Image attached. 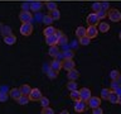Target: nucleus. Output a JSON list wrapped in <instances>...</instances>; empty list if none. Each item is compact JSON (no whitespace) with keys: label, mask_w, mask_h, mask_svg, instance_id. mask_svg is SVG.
Returning a JSON list of instances; mask_svg holds the SVG:
<instances>
[{"label":"nucleus","mask_w":121,"mask_h":114,"mask_svg":"<svg viewBox=\"0 0 121 114\" xmlns=\"http://www.w3.org/2000/svg\"><path fill=\"white\" fill-rule=\"evenodd\" d=\"M107 18L113 23H117L121 20V11L119 9H115V8H110L107 10Z\"/></svg>","instance_id":"1"},{"label":"nucleus","mask_w":121,"mask_h":114,"mask_svg":"<svg viewBox=\"0 0 121 114\" xmlns=\"http://www.w3.org/2000/svg\"><path fill=\"white\" fill-rule=\"evenodd\" d=\"M32 33H33V25H32V23H22V25H20V34L28 37Z\"/></svg>","instance_id":"2"},{"label":"nucleus","mask_w":121,"mask_h":114,"mask_svg":"<svg viewBox=\"0 0 121 114\" xmlns=\"http://www.w3.org/2000/svg\"><path fill=\"white\" fill-rule=\"evenodd\" d=\"M86 22H87V24H88V25H95V27H97L98 23H100V19H98L97 14L92 11V13H90L88 15H87Z\"/></svg>","instance_id":"3"},{"label":"nucleus","mask_w":121,"mask_h":114,"mask_svg":"<svg viewBox=\"0 0 121 114\" xmlns=\"http://www.w3.org/2000/svg\"><path fill=\"white\" fill-rule=\"evenodd\" d=\"M19 19H20L22 23H32L33 15H32L30 11L23 10V11H20V14H19Z\"/></svg>","instance_id":"4"},{"label":"nucleus","mask_w":121,"mask_h":114,"mask_svg":"<svg viewBox=\"0 0 121 114\" xmlns=\"http://www.w3.org/2000/svg\"><path fill=\"white\" fill-rule=\"evenodd\" d=\"M87 105H88L91 109L101 106V98L100 96H91L88 100H87Z\"/></svg>","instance_id":"5"},{"label":"nucleus","mask_w":121,"mask_h":114,"mask_svg":"<svg viewBox=\"0 0 121 114\" xmlns=\"http://www.w3.org/2000/svg\"><path fill=\"white\" fill-rule=\"evenodd\" d=\"M42 96H43V95H42V91L38 89V87L32 89V91H30V94H29V99L32 101H39Z\"/></svg>","instance_id":"6"},{"label":"nucleus","mask_w":121,"mask_h":114,"mask_svg":"<svg viewBox=\"0 0 121 114\" xmlns=\"http://www.w3.org/2000/svg\"><path fill=\"white\" fill-rule=\"evenodd\" d=\"M87 106H88L87 105V101H83V100L76 101L74 103V112L76 113H85Z\"/></svg>","instance_id":"7"},{"label":"nucleus","mask_w":121,"mask_h":114,"mask_svg":"<svg viewBox=\"0 0 121 114\" xmlns=\"http://www.w3.org/2000/svg\"><path fill=\"white\" fill-rule=\"evenodd\" d=\"M62 68H64L67 71L72 70V68H76V63H74L73 58H64L62 61Z\"/></svg>","instance_id":"8"},{"label":"nucleus","mask_w":121,"mask_h":114,"mask_svg":"<svg viewBox=\"0 0 121 114\" xmlns=\"http://www.w3.org/2000/svg\"><path fill=\"white\" fill-rule=\"evenodd\" d=\"M86 36L88 37V38H96L98 36V29H97V27H95V25H88V28H86Z\"/></svg>","instance_id":"9"},{"label":"nucleus","mask_w":121,"mask_h":114,"mask_svg":"<svg viewBox=\"0 0 121 114\" xmlns=\"http://www.w3.org/2000/svg\"><path fill=\"white\" fill-rule=\"evenodd\" d=\"M79 94H81V100H83V101H87L91 96H92V95H91V90L88 87H82V89L79 90Z\"/></svg>","instance_id":"10"},{"label":"nucleus","mask_w":121,"mask_h":114,"mask_svg":"<svg viewBox=\"0 0 121 114\" xmlns=\"http://www.w3.org/2000/svg\"><path fill=\"white\" fill-rule=\"evenodd\" d=\"M67 77H68V80H71V81H76V80L79 77V72L76 70V68H72V70L67 71Z\"/></svg>","instance_id":"11"},{"label":"nucleus","mask_w":121,"mask_h":114,"mask_svg":"<svg viewBox=\"0 0 121 114\" xmlns=\"http://www.w3.org/2000/svg\"><path fill=\"white\" fill-rule=\"evenodd\" d=\"M45 43H47L49 47L51 46H56V44H58V37L56 36V34H52V36H48V37H45Z\"/></svg>","instance_id":"12"},{"label":"nucleus","mask_w":121,"mask_h":114,"mask_svg":"<svg viewBox=\"0 0 121 114\" xmlns=\"http://www.w3.org/2000/svg\"><path fill=\"white\" fill-rule=\"evenodd\" d=\"M22 96V91L19 87H13V89L10 90V98L14 99V100H18L19 98Z\"/></svg>","instance_id":"13"},{"label":"nucleus","mask_w":121,"mask_h":114,"mask_svg":"<svg viewBox=\"0 0 121 114\" xmlns=\"http://www.w3.org/2000/svg\"><path fill=\"white\" fill-rule=\"evenodd\" d=\"M15 42H17V37H15L13 33L9 34V36H6V37H4V43L8 44V46H13V44H15Z\"/></svg>","instance_id":"14"},{"label":"nucleus","mask_w":121,"mask_h":114,"mask_svg":"<svg viewBox=\"0 0 121 114\" xmlns=\"http://www.w3.org/2000/svg\"><path fill=\"white\" fill-rule=\"evenodd\" d=\"M97 29H98V32H101V33H107L110 30V24L106 22H101V23H98Z\"/></svg>","instance_id":"15"},{"label":"nucleus","mask_w":121,"mask_h":114,"mask_svg":"<svg viewBox=\"0 0 121 114\" xmlns=\"http://www.w3.org/2000/svg\"><path fill=\"white\" fill-rule=\"evenodd\" d=\"M59 52H60V49H59V47H58V44H56V46H51V47H49L48 55L52 56V57H57Z\"/></svg>","instance_id":"16"},{"label":"nucleus","mask_w":121,"mask_h":114,"mask_svg":"<svg viewBox=\"0 0 121 114\" xmlns=\"http://www.w3.org/2000/svg\"><path fill=\"white\" fill-rule=\"evenodd\" d=\"M107 100L111 103V104H117V101H119V94L116 93V91H111L107 98Z\"/></svg>","instance_id":"17"},{"label":"nucleus","mask_w":121,"mask_h":114,"mask_svg":"<svg viewBox=\"0 0 121 114\" xmlns=\"http://www.w3.org/2000/svg\"><path fill=\"white\" fill-rule=\"evenodd\" d=\"M42 6H43V4L40 1H32L30 3V9H32L34 13H38V11H40Z\"/></svg>","instance_id":"18"},{"label":"nucleus","mask_w":121,"mask_h":114,"mask_svg":"<svg viewBox=\"0 0 121 114\" xmlns=\"http://www.w3.org/2000/svg\"><path fill=\"white\" fill-rule=\"evenodd\" d=\"M51 68H53V70H56V71H60L62 70V61H59V60H54V61H52L51 62Z\"/></svg>","instance_id":"19"},{"label":"nucleus","mask_w":121,"mask_h":114,"mask_svg":"<svg viewBox=\"0 0 121 114\" xmlns=\"http://www.w3.org/2000/svg\"><path fill=\"white\" fill-rule=\"evenodd\" d=\"M56 29L57 28H54L53 25H47L44 28V30H43V34L45 37H48V36H52V34H54L56 33Z\"/></svg>","instance_id":"20"},{"label":"nucleus","mask_w":121,"mask_h":114,"mask_svg":"<svg viewBox=\"0 0 121 114\" xmlns=\"http://www.w3.org/2000/svg\"><path fill=\"white\" fill-rule=\"evenodd\" d=\"M76 36H77V38H82L86 36V28L82 25H79L76 28Z\"/></svg>","instance_id":"21"},{"label":"nucleus","mask_w":121,"mask_h":114,"mask_svg":"<svg viewBox=\"0 0 121 114\" xmlns=\"http://www.w3.org/2000/svg\"><path fill=\"white\" fill-rule=\"evenodd\" d=\"M20 91H22V95H26V96H29L30 91H32V87H30L28 84H24V85H22Z\"/></svg>","instance_id":"22"},{"label":"nucleus","mask_w":121,"mask_h":114,"mask_svg":"<svg viewBox=\"0 0 121 114\" xmlns=\"http://www.w3.org/2000/svg\"><path fill=\"white\" fill-rule=\"evenodd\" d=\"M71 99H72V100H73L74 103L81 100V94H79V90H73V91H71Z\"/></svg>","instance_id":"23"},{"label":"nucleus","mask_w":121,"mask_h":114,"mask_svg":"<svg viewBox=\"0 0 121 114\" xmlns=\"http://www.w3.org/2000/svg\"><path fill=\"white\" fill-rule=\"evenodd\" d=\"M49 15L52 17L53 20H58V19L60 18V11L58 9H54V10H51L49 11Z\"/></svg>","instance_id":"24"},{"label":"nucleus","mask_w":121,"mask_h":114,"mask_svg":"<svg viewBox=\"0 0 121 114\" xmlns=\"http://www.w3.org/2000/svg\"><path fill=\"white\" fill-rule=\"evenodd\" d=\"M17 101H18V104H20V105H26L30 101V99H29V96H26V95H22Z\"/></svg>","instance_id":"25"},{"label":"nucleus","mask_w":121,"mask_h":114,"mask_svg":"<svg viewBox=\"0 0 121 114\" xmlns=\"http://www.w3.org/2000/svg\"><path fill=\"white\" fill-rule=\"evenodd\" d=\"M0 33L3 34V37H6V36H9V34H11V28H10L9 25H3Z\"/></svg>","instance_id":"26"},{"label":"nucleus","mask_w":121,"mask_h":114,"mask_svg":"<svg viewBox=\"0 0 121 114\" xmlns=\"http://www.w3.org/2000/svg\"><path fill=\"white\" fill-rule=\"evenodd\" d=\"M121 87L120 85V81L119 80H115V81H111V85H110V90H112V91H117Z\"/></svg>","instance_id":"27"},{"label":"nucleus","mask_w":121,"mask_h":114,"mask_svg":"<svg viewBox=\"0 0 121 114\" xmlns=\"http://www.w3.org/2000/svg\"><path fill=\"white\" fill-rule=\"evenodd\" d=\"M112 90H110V87H104V89L101 90V99H106L107 100L110 93H111Z\"/></svg>","instance_id":"28"},{"label":"nucleus","mask_w":121,"mask_h":114,"mask_svg":"<svg viewBox=\"0 0 121 114\" xmlns=\"http://www.w3.org/2000/svg\"><path fill=\"white\" fill-rule=\"evenodd\" d=\"M67 89L68 90H69V91H73V90H77V87H78V85H77V82H76V81H71V80H69V81H68L67 82Z\"/></svg>","instance_id":"29"},{"label":"nucleus","mask_w":121,"mask_h":114,"mask_svg":"<svg viewBox=\"0 0 121 114\" xmlns=\"http://www.w3.org/2000/svg\"><path fill=\"white\" fill-rule=\"evenodd\" d=\"M110 77H111L112 81H115V80H120V71L112 70L111 72H110Z\"/></svg>","instance_id":"30"},{"label":"nucleus","mask_w":121,"mask_h":114,"mask_svg":"<svg viewBox=\"0 0 121 114\" xmlns=\"http://www.w3.org/2000/svg\"><path fill=\"white\" fill-rule=\"evenodd\" d=\"M78 42H79V44L81 46H88L90 43H91V38H88L87 36H85V37H82V38H78Z\"/></svg>","instance_id":"31"},{"label":"nucleus","mask_w":121,"mask_h":114,"mask_svg":"<svg viewBox=\"0 0 121 114\" xmlns=\"http://www.w3.org/2000/svg\"><path fill=\"white\" fill-rule=\"evenodd\" d=\"M68 43V38H67V36L66 34H62L60 37H58V44H60V46H66Z\"/></svg>","instance_id":"32"},{"label":"nucleus","mask_w":121,"mask_h":114,"mask_svg":"<svg viewBox=\"0 0 121 114\" xmlns=\"http://www.w3.org/2000/svg\"><path fill=\"white\" fill-rule=\"evenodd\" d=\"M62 53H63L64 58H73V56H74L73 49H66V51H63Z\"/></svg>","instance_id":"33"},{"label":"nucleus","mask_w":121,"mask_h":114,"mask_svg":"<svg viewBox=\"0 0 121 114\" xmlns=\"http://www.w3.org/2000/svg\"><path fill=\"white\" fill-rule=\"evenodd\" d=\"M42 22H43L45 25H52V23L54 22V20L52 19V17H51V15H49V14H47V15H44V17H43V20H42Z\"/></svg>","instance_id":"34"},{"label":"nucleus","mask_w":121,"mask_h":114,"mask_svg":"<svg viewBox=\"0 0 121 114\" xmlns=\"http://www.w3.org/2000/svg\"><path fill=\"white\" fill-rule=\"evenodd\" d=\"M47 76L49 79H56L57 76H58V71L53 70V68H49V70L47 71Z\"/></svg>","instance_id":"35"},{"label":"nucleus","mask_w":121,"mask_h":114,"mask_svg":"<svg viewBox=\"0 0 121 114\" xmlns=\"http://www.w3.org/2000/svg\"><path fill=\"white\" fill-rule=\"evenodd\" d=\"M96 14H97L98 19H100V20H102V19H105L106 17H107V10H105V9H101V10H98Z\"/></svg>","instance_id":"36"},{"label":"nucleus","mask_w":121,"mask_h":114,"mask_svg":"<svg viewBox=\"0 0 121 114\" xmlns=\"http://www.w3.org/2000/svg\"><path fill=\"white\" fill-rule=\"evenodd\" d=\"M45 6L48 8L49 11L54 10V9H58V8H57V3L56 1H48V3H45Z\"/></svg>","instance_id":"37"},{"label":"nucleus","mask_w":121,"mask_h":114,"mask_svg":"<svg viewBox=\"0 0 121 114\" xmlns=\"http://www.w3.org/2000/svg\"><path fill=\"white\" fill-rule=\"evenodd\" d=\"M40 105L43 106V108H45V106H49V99L47 96H42L40 98Z\"/></svg>","instance_id":"38"},{"label":"nucleus","mask_w":121,"mask_h":114,"mask_svg":"<svg viewBox=\"0 0 121 114\" xmlns=\"http://www.w3.org/2000/svg\"><path fill=\"white\" fill-rule=\"evenodd\" d=\"M102 8H101V3L100 1H95L92 4V10H93V13H97L98 10H101Z\"/></svg>","instance_id":"39"},{"label":"nucleus","mask_w":121,"mask_h":114,"mask_svg":"<svg viewBox=\"0 0 121 114\" xmlns=\"http://www.w3.org/2000/svg\"><path fill=\"white\" fill-rule=\"evenodd\" d=\"M8 98H9V95L5 91H0V103H5L8 100Z\"/></svg>","instance_id":"40"},{"label":"nucleus","mask_w":121,"mask_h":114,"mask_svg":"<svg viewBox=\"0 0 121 114\" xmlns=\"http://www.w3.org/2000/svg\"><path fill=\"white\" fill-rule=\"evenodd\" d=\"M42 114H54V110H53L51 106H45L42 110Z\"/></svg>","instance_id":"41"},{"label":"nucleus","mask_w":121,"mask_h":114,"mask_svg":"<svg viewBox=\"0 0 121 114\" xmlns=\"http://www.w3.org/2000/svg\"><path fill=\"white\" fill-rule=\"evenodd\" d=\"M92 114H104V110H102L101 106H97V108L92 109Z\"/></svg>","instance_id":"42"},{"label":"nucleus","mask_w":121,"mask_h":114,"mask_svg":"<svg viewBox=\"0 0 121 114\" xmlns=\"http://www.w3.org/2000/svg\"><path fill=\"white\" fill-rule=\"evenodd\" d=\"M22 8H23V10H26V11H29V10H30V3H23Z\"/></svg>","instance_id":"43"},{"label":"nucleus","mask_w":121,"mask_h":114,"mask_svg":"<svg viewBox=\"0 0 121 114\" xmlns=\"http://www.w3.org/2000/svg\"><path fill=\"white\" fill-rule=\"evenodd\" d=\"M101 8H102V9H105V10H108L110 9V4L107 1H104V3H101Z\"/></svg>","instance_id":"44"},{"label":"nucleus","mask_w":121,"mask_h":114,"mask_svg":"<svg viewBox=\"0 0 121 114\" xmlns=\"http://www.w3.org/2000/svg\"><path fill=\"white\" fill-rule=\"evenodd\" d=\"M56 36L57 37H60V36H62V34H63V32H62V30H60V29H56Z\"/></svg>","instance_id":"45"},{"label":"nucleus","mask_w":121,"mask_h":114,"mask_svg":"<svg viewBox=\"0 0 121 114\" xmlns=\"http://www.w3.org/2000/svg\"><path fill=\"white\" fill-rule=\"evenodd\" d=\"M117 104L121 105V95H119V101H117Z\"/></svg>","instance_id":"46"},{"label":"nucleus","mask_w":121,"mask_h":114,"mask_svg":"<svg viewBox=\"0 0 121 114\" xmlns=\"http://www.w3.org/2000/svg\"><path fill=\"white\" fill-rule=\"evenodd\" d=\"M60 114H69V113H68L67 110H63V112H60Z\"/></svg>","instance_id":"47"},{"label":"nucleus","mask_w":121,"mask_h":114,"mask_svg":"<svg viewBox=\"0 0 121 114\" xmlns=\"http://www.w3.org/2000/svg\"><path fill=\"white\" fill-rule=\"evenodd\" d=\"M119 39H120V41H121V32H120V33H119Z\"/></svg>","instance_id":"48"},{"label":"nucleus","mask_w":121,"mask_h":114,"mask_svg":"<svg viewBox=\"0 0 121 114\" xmlns=\"http://www.w3.org/2000/svg\"><path fill=\"white\" fill-rule=\"evenodd\" d=\"M1 28H3V24H1V22H0V30H1Z\"/></svg>","instance_id":"49"}]
</instances>
